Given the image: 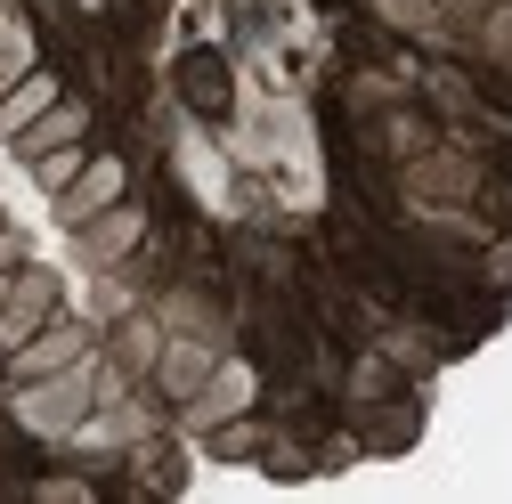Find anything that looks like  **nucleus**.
Instances as JSON below:
<instances>
[{"label": "nucleus", "instance_id": "1", "mask_svg": "<svg viewBox=\"0 0 512 504\" xmlns=\"http://www.w3.org/2000/svg\"><path fill=\"white\" fill-rule=\"evenodd\" d=\"M98 399H106V391H98V350H90L82 366H66V374H41V383H17V391H9L17 423L41 431V439H74V423H82Z\"/></svg>", "mask_w": 512, "mask_h": 504}, {"label": "nucleus", "instance_id": "2", "mask_svg": "<svg viewBox=\"0 0 512 504\" xmlns=\"http://www.w3.org/2000/svg\"><path fill=\"white\" fill-rule=\"evenodd\" d=\"M49 318H66V285L25 261V269L9 277V301H0V350H25Z\"/></svg>", "mask_w": 512, "mask_h": 504}, {"label": "nucleus", "instance_id": "3", "mask_svg": "<svg viewBox=\"0 0 512 504\" xmlns=\"http://www.w3.org/2000/svg\"><path fill=\"white\" fill-rule=\"evenodd\" d=\"M122 196H131V163H122V155H90L82 179L66 187V196H49V204H57V220H66V228H82V220L114 212Z\"/></svg>", "mask_w": 512, "mask_h": 504}, {"label": "nucleus", "instance_id": "4", "mask_svg": "<svg viewBox=\"0 0 512 504\" xmlns=\"http://www.w3.org/2000/svg\"><path fill=\"white\" fill-rule=\"evenodd\" d=\"M82 358H90V326L49 318L25 350H9V383H41V374H66V366H82Z\"/></svg>", "mask_w": 512, "mask_h": 504}, {"label": "nucleus", "instance_id": "5", "mask_svg": "<svg viewBox=\"0 0 512 504\" xmlns=\"http://www.w3.org/2000/svg\"><path fill=\"white\" fill-rule=\"evenodd\" d=\"M244 407H252V366H244V358H220L212 383L187 399V431H220V423H236Z\"/></svg>", "mask_w": 512, "mask_h": 504}, {"label": "nucleus", "instance_id": "6", "mask_svg": "<svg viewBox=\"0 0 512 504\" xmlns=\"http://www.w3.org/2000/svg\"><path fill=\"white\" fill-rule=\"evenodd\" d=\"M74 236H82V261H90V269H114L122 252H131V244L147 236V220H139V204H114V212H98V220H82Z\"/></svg>", "mask_w": 512, "mask_h": 504}, {"label": "nucleus", "instance_id": "7", "mask_svg": "<svg viewBox=\"0 0 512 504\" xmlns=\"http://www.w3.org/2000/svg\"><path fill=\"white\" fill-rule=\"evenodd\" d=\"M212 366H220V358H212L204 342H163V358H155V383H163V391L187 407V399H196V391L212 383Z\"/></svg>", "mask_w": 512, "mask_h": 504}, {"label": "nucleus", "instance_id": "8", "mask_svg": "<svg viewBox=\"0 0 512 504\" xmlns=\"http://www.w3.org/2000/svg\"><path fill=\"white\" fill-rule=\"evenodd\" d=\"M82 131H90V106H74V98H57L33 131H17V155L33 163V155H49V147H82Z\"/></svg>", "mask_w": 512, "mask_h": 504}, {"label": "nucleus", "instance_id": "9", "mask_svg": "<svg viewBox=\"0 0 512 504\" xmlns=\"http://www.w3.org/2000/svg\"><path fill=\"white\" fill-rule=\"evenodd\" d=\"M57 98H66V90H57V74H41V66H33V74H25V82H17L9 98H0V139L33 131V122H41V114H49Z\"/></svg>", "mask_w": 512, "mask_h": 504}, {"label": "nucleus", "instance_id": "10", "mask_svg": "<svg viewBox=\"0 0 512 504\" xmlns=\"http://www.w3.org/2000/svg\"><path fill=\"white\" fill-rule=\"evenodd\" d=\"M25 74H33V33H25L17 9H0V98H9Z\"/></svg>", "mask_w": 512, "mask_h": 504}, {"label": "nucleus", "instance_id": "11", "mask_svg": "<svg viewBox=\"0 0 512 504\" xmlns=\"http://www.w3.org/2000/svg\"><path fill=\"white\" fill-rule=\"evenodd\" d=\"M82 147H49V155H33V187H41V196H66V187L82 179Z\"/></svg>", "mask_w": 512, "mask_h": 504}, {"label": "nucleus", "instance_id": "12", "mask_svg": "<svg viewBox=\"0 0 512 504\" xmlns=\"http://www.w3.org/2000/svg\"><path fill=\"white\" fill-rule=\"evenodd\" d=\"M9 269H25V236H17V228H0V277H9Z\"/></svg>", "mask_w": 512, "mask_h": 504}, {"label": "nucleus", "instance_id": "13", "mask_svg": "<svg viewBox=\"0 0 512 504\" xmlns=\"http://www.w3.org/2000/svg\"><path fill=\"white\" fill-rule=\"evenodd\" d=\"M9 277H17V269H9ZM9 277H0V301H9Z\"/></svg>", "mask_w": 512, "mask_h": 504}]
</instances>
